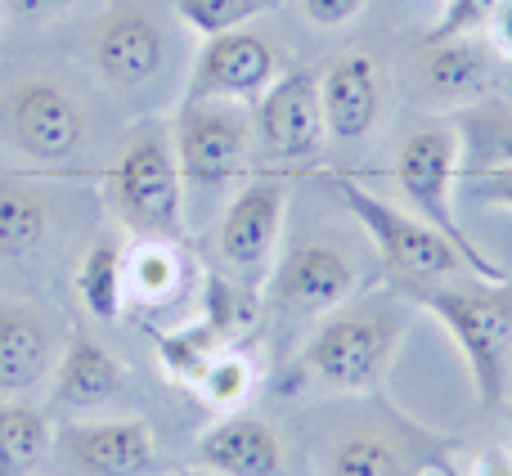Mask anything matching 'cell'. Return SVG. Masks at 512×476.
<instances>
[{
	"instance_id": "cell-1",
	"label": "cell",
	"mask_w": 512,
	"mask_h": 476,
	"mask_svg": "<svg viewBox=\"0 0 512 476\" xmlns=\"http://www.w3.org/2000/svg\"><path fill=\"white\" fill-rule=\"evenodd\" d=\"M414 301L445 324L463 351L486 409L512 396V279L504 283H414Z\"/></svg>"
},
{
	"instance_id": "cell-2",
	"label": "cell",
	"mask_w": 512,
	"mask_h": 476,
	"mask_svg": "<svg viewBox=\"0 0 512 476\" xmlns=\"http://www.w3.org/2000/svg\"><path fill=\"white\" fill-rule=\"evenodd\" d=\"M405 333V310L391 292L328 310L315 337L301 346L297 373L328 391H369L391 369V355Z\"/></svg>"
},
{
	"instance_id": "cell-3",
	"label": "cell",
	"mask_w": 512,
	"mask_h": 476,
	"mask_svg": "<svg viewBox=\"0 0 512 476\" xmlns=\"http://www.w3.org/2000/svg\"><path fill=\"white\" fill-rule=\"evenodd\" d=\"M104 194L113 216L135 238H162V243L185 238V176L176 162L171 126H140L117 149Z\"/></svg>"
},
{
	"instance_id": "cell-4",
	"label": "cell",
	"mask_w": 512,
	"mask_h": 476,
	"mask_svg": "<svg viewBox=\"0 0 512 476\" xmlns=\"http://www.w3.org/2000/svg\"><path fill=\"white\" fill-rule=\"evenodd\" d=\"M396 185L405 194V203L414 207V216L423 225H432L441 238H450V247L463 256L472 279L504 283L508 270L490 252H481L468 238V230L454 216V185H459V140L450 126H423L414 131L396 153Z\"/></svg>"
},
{
	"instance_id": "cell-5",
	"label": "cell",
	"mask_w": 512,
	"mask_h": 476,
	"mask_svg": "<svg viewBox=\"0 0 512 476\" xmlns=\"http://www.w3.org/2000/svg\"><path fill=\"white\" fill-rule=\"evenodd\" d=\"M337 194H342L346 212L360 221V230L373 238V247H378V256L387 261L391 274H405L414 283H441L454 279L459 270H468L463 256L450 247V238H441L414 212H400L396 203L364 189L360 180L337 176Z\"/></svg>"
},
{
	"instance_id": "cell-6",
	"label": "cell",
	"mask_w": 512,
	"mask_h": 476,
	"mask_svg": "<svg viewBox=\"0 0 512 476\" xmlns=\"http://www.w3.org/2000/svg\"><path fill=\"white\" fill-rule=\"evenodd\" d=\"M252 117L239 99H185L171 122V144L185 189H225L248 171L252 158Z\"/></svg>"
},
{
	"instance_id": "cell-7",
	"label": "cell",
	"mask_w": 512,
	"mask_h": 476,
	"mask_svg": "<svg viewBox=\"0 0 512 476\" xmlns=\"http://www.w3.org/2000/svg\"><path fill=\"white\" fill-rule=\"evenodd\" d=\"M0 140L32 162H68L86 144V113L50 77L0 90Z\"/></svg>"
},
{
	"instance_id": "cell-8",
	"label": "cell",
	"mask_w": 512,
	"mask_h": 476,
	"mask_svg": "<svg viewBox=\"0 0 512 476\" xmlns=\"http://www.w3.org/2000/svg\"><path fill=\"white\" fill-rule=\"evenodd\" d=\"M283 212H288V185L279 176H252L230 198L221 225H216V252H221L225 274L256 297H261L265 279L274 270Z\"/></svg>"
},
{
	"instance_id": "cell-9",
	"label": "cell",
	"mask_w": 512,
	"mask_h": 476,
	"mask_svg": "<svg viewBox=\"0 0 512 476\" xmlns=\"http://www.w3.org/2000/svg\"><path fill=\"white\" fill-rule=\"evenodd\" d=\"M256 140L265 158L279 167H310L324 149V108H319V72L292 68L279 72L274 86L256 99Z\"/></svg>"
},
{
	"instance_id": "cell-10",
	"label": "cell",
	"mask_w": 512,
	"mask_h": 476,
	"mask_svg": "<svg viewBox=\"0 0 512 476\" xmlns=\"http://www.w3.org/2000/svg\"><path fill=\"white\" fill-rule=\"evenodd\" d=\"M283 72L279 45L256 27H234V32L207 36L194 63V81H189V99H239L256 104L274 77Z\"/></svg>"
},
{
	"instance_id": "cell-11",
	"label": "cell",
	"mask_w": 512,
	"mask_h": 476,
	"mask_svg": "<svg viewBox=\"0 0 512 476\" xmlns=\"http://www.w3.org/2000/svg\"><path fill=\"white\" fill-rule=\"evenodd\" d=\"M270 297L292 319H324L328 310L346 306L355 297V265L342 247L297 243L270 274Z\"/></svg>"
},
{
	"instance_id": "cell-12",
	"label": "cell",
	"mask_w": 512,
	"mask_h": 476,
	"mask_svg": "<svg viewBox=\"0 0 512 476\" xmlns=\"http://www.w3.org/2000/svg\"><path fill=\"white\" fill-rule=\"evenodd\" d=\"M54 445L77 476H149L158 463L149 418H95V423H63Z\"/></svg>"
},
{
	"instance_id": "cell-13",
	"label": "cell",
	"mask_w": 512,
	"mask_h": 476,
	"mask_svg": "<svg viewBox=\"0 0 512 476\" xmlns=\"http://www.w3.org/2000/svg\"><path fill=\"white\" fill-rule=\"evenodd\" d=\"M167 59V32L144 0H117L95 32V68L113 90L153 81Z\"/></svg>"
},
{
	"instance_id": "cell-14",
	"label": "cell",
	"mask_w": 512,
	"mask_h": 476,
	"mask_svg": "<svg viewBox=\"0 0 512 476\" xmlns=\"http://www.w3.org/2000/svg\"><path fill=\"white\" fill-rule=\"evenodd\" d=\"M319 108L333 140H364L382 117V68L360 50L333 59L319 72Z\"/></svg>"
},
{
	"instance_id": "cell-15",
	"label": "cell",
	"mask_w": 512,
	"mask_h": 476,
	"mask_svg": "<svg viewBox=\"0 0 512 476\" xmlns=\"http://www.w3.org/2000/svg\"><path fill=\"white\" fill-rule=\"evenodd\" d=\"M54 333L32 301L0 297V400H23L54 373Z\"/></svg>"
},
{
	"instance_id": "cell-16",
	"label": "cell",
	"mask_w": 512,
	"mask_h": 476,
	"mask_svg": "<svg viewBox=\"0 0 512 476\" xmlns=\"http://www.w3.org/2000/svg\"><path fill=\"white\" fill-rule=\"evenodd\" d=\"M198 468L212 476H283V441L265 418L225 414L198 436Z\"/></svg>"
},
{
	"instance_id": "cell-17",
	"label": "cell",
	"mask_w": 512,
	"mask_h": 476,
	"mask_svg": "<svg viewBox=\"0 0 512 476\" xmlns=\"http://www.w3.org/2000/svg\"><path fill=\"white\" fill-rule=\"evenodd\" d=\"M490 77H495V50L477 32L432 41L423 54V86L445 108H463L472 99H481Z\"/></svg>"
},
{
	"instance_id": "cell-18",
	"label": "cell",
	"mask_w": 512,
	"mask_h": 476,
	"mask_svg": "<svg viewBox=\"0 0 512 476\" xmlns=\"http://www.w3.org/2000/svg\"><path fill=\"white\" fill-rule=\"evenodd\" d=\"M122 360L104 342L86 333H72L68 346L54 360V400L63 409H99L122 391Z\"/></svg>"
},
{
	"instance_id": "cell-19",
	"label": "cell",
	"mask_w": 512,
	"mask_h": 476,
	"mask_svg": "<svg viewBox=\"0 0 512 476\" xmlns=\"http://www.w3.org/2000/svg\"><path fill=\"white\" fill-rule=\"evenodd\" d=\"M450 131L459 140V176L512 167V104L499 95H481L454 108Z\"/></svg>"
},
{
	"instance_id": "cell-20",
	"label": "cell",
	"mask_w": 512,
	"mask_h": 476,
	"mask_svg": "<svg viewBox=\"0 0 512 476\" xmlns=\"http://www.w3.org/2000/svg\"><path fill=\"white\" fill-rule=\"evenodd\" d=\"M230 346H234V337L207 315L189 319V324L171 328V333H153V351H158L162 373L189 391H194V382L207 373V364L221 351H230Z\"/></svg>"
},
{
	"instance_id": "cell-21",
	"label": "cell",
	"mask_w": 512,
	"mask_h": 476,
	"mask_svg": "<svg viewBox=\"0 0 512 476\" xmlns=\"http://www.w3.org/2000/svg\"><path fill=\"white\" fill-rule=\"evenodd\" d=\"M50 238V203L18 176H0V261H27Z\"/></svg>"
},
{
	"instance_id": "cell-22",
	"label": "cell",
	"mask_w": 512,
	"mask_h": 476,
	"mask_svg": "<svg viewBox=\"0 0 512 476\" xmlns=\"http://www.w3.org/2000/svg\"><path fill=\"white\" fill-rule=\"evenodd\" d=\"M54 450V423L27 400H0V476H32Z\"/></svg>"
},
{
	"instance_id": "cell-23",
	"label": "cell",
	"mask_w": 512,
	"mask_h": 476,
	"mask_svg": "<svg viewBox=\"0 0 512 476\" xmlns=\"http://www.w3.org/2000/svg\"><path fill=\"white\" fill-rule=\"evenodd\" d=\"M180 261L176 243H162V238H135L122 252V279H126V301H140V306H162L180 292Z\"/></svg>"
},
{
	"instance_id": "cell-24",
	"label": "cell",
	"mask_w": 512,
	"mask_h": 476,
	"mask_svg": "<svg viewBox=\"0 0 512 476\" xmlns=\"http://www.w3.org/2000/svg\"><path fill=\"white\" fill-rule=\"evenodd\" d=\"M72 288H77V301L90 310V315L113 324V319L126 310L122 243H113V238L90 243L86 252H81V261H77V279H72Z\"/></svg>"
},
{
	"instance_id": "cell-25",
	"label": "cell",
	"mask_w": 512,
	"mask_h": 476,
	"mask_svg": "<svg viewBox=\"0 0 512 476\" xmlns=\"http://www.w3.org/2000/svg\"><path fill=\"white\" fill-rule=\"evenodd\" d=\"M328 476H409V459L378 432H355L328 454Z\"/></svg>"
},
{
	"instance_id": "cell-26",
	"label": "cell",
	"mask_w": 512,
	"mask_h": 476,
	"mask_svg": "<svg viewBox=\"0 0 512 476\" xmlns=\"http://www.w3.org/2000/svg\"><path fill=\"white\" fill-rule=\"evenodd\" d=\"M252 387H256V373H252V364H248V355H239L230 346V351H221L212 364H207V373L194 382V396L203 400V405H212V409H239L243 400L252 396Z\"/></svg>"
},
{
	"instance_id": "cell-27",
	"label": "cell",
	"mask_w": 512,
	"mask_h": 476,
	"mask_svg": "<svg viewBox=\"0 0 512 476\" xmlns=\"http://www.w3.org/2000/svg\"><path fill=\"white\" fill-rule=\"evenodd\" d=\"M265 9V0H171V14L198 32L207 36H221V32H234V27H248L256 14Z\"/></svg>"
},
{
	"instance_id": "cell-28",
	"label": "cell",
	"mask_w": 512,
	"mask_h": 476,
	"mask_svg": "<svg viewBox=\"0 0 512 476\" xmlns=\"http://www.w3.org/2000/svg\"><path fill=\"white\" fill-rule=\"evenodd\" d=\"M499 0H450L445 18L423 36V45L432 41H450V36H468V32H486V18L495 14Z\"/></svg>"
},
{
	"instance_id": "cell-29",
	"label": "cell",
	"mask_w": 512,
	"mask_h": 476,
	"mask_svg": "<svg viewBox=\"0 0 512 476\" xmlns=\"http://www.w3.org/2000/svg\"><path fill=\"white\" fill-rule=\"evenodd\" d=\"M463 194L481 207H504L512 212V167H499V171H481V176H459Z\"/></svg>"
},
{
	"instance_id": "cell-30",
	"label": "cell",
	"mask_w": 512,
	"mask_h": 476,
	"mask_svg": "<svg viewBox=\"0 0 512 476\" xmlns=\"http://www.w3.org/2000/svg\"><path fill=\"white\" fill-rule=\"evenodd\" d=\"M90 5H104V0H0V14H14L23 23H54Z\"/></svg>"
},
{
	"instance_id": "cell-31",
	"label": "cell",
	"mask_w": 512,
	"mask_h": 476,
	"mask_svg": "<svg viewBox=\"0 0 512 476\" xmlns=\"http://www.w3.org/2000/svg\"><path fill=\"white\" fill-rule=\"evenodd\" d=\"M301 18L315 27H346L364 9V0H297Z\"/></svg>"
},
{
	"instance_id": "cell-32",
	"label": "cell",
	"mask_w": 512,
	"mask_h": 476,
	"mask_svg": "<svg viewBox=\"0 0 512 476\" xmlns=\"http://www.w3.org/2000/svg\"><path fill=\"white\" fill-rule=\"evenodd\" d=\"M486 32H490V50L512 59V0H499L495 14L486 18Z\"/></svg>"
},
{
	"instance_id": "cell-33",
	"label": "cell",
	"mask_w": 512,
	"mask_h": 476,
	"mask_svg": "<svg viewBox=\"0 0 512 476\" xmlns=\"http://www.w3.org/2000/svg\"><path fill=\"white\" fill-rule=\"evenodd\" d=\"M468 476H512V454H508V450H486V454H477V463H472Z\"/></svg>"
},
{
	"instance_id": "cell-34",
	"label": "cell",
	"mask_w": 512,
	"mask_h": 476,
	"mask_svg": "<svg viewBox=\"0 0 512 476\" xmlns=\"http://www.w3.org/2000/svg\"><path fill=\"white\" fill-rule=\"evenodd\" d=\"M171 476H198V472H171Z\"/></svg>"
},
{
	"instance_id": "cell-35",
	"label": "cell",
	"mask_w": 512,
	"mask_h": 476,
	"mask_svg": "<svg viewBox=\"0 0 512 476\" xmlns=\"http://www.w3.org/2000/svg\"><path fill=\"white\" fill-rule=\"evenodd\" d=\"M508 423H512V400H508Z\"/></svg>"
}]
</instances>
